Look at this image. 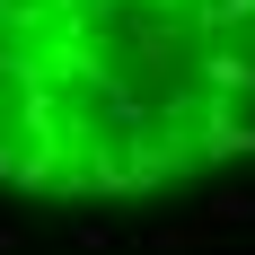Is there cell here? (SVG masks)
Here are the masks:
<instances>
[{
	"label": "cell",
	"instance_id": "cell-1",
	"mask_svg": "<svg viewBox=\"0 0 255 255\" xmlns=\"http://www.w3.org/2000/svg\"><path fill=\"white\" fill-rule=\"evenodd\" d=\"M255 158V0H0V185L132 203Z\"/></svg>",
	"mask_w": 255,
	"mask_h": 255
}]
</instances>
